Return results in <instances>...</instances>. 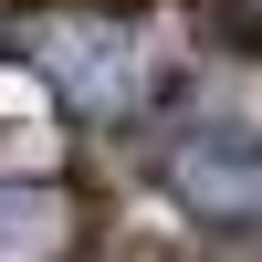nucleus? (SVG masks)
<instances>
[{
  "label": "nucleus",
  "instance_id": "f257e3e1",
  "mask_svg": "<svg viewBox=\"0 0 262 262\" xmlns=\"http://www.w3.org/2000/svg\"><path fill=\"white\" fill-rule=\"evenodd\" d=\"M11 53L53 84V105L95 137H126L168 105V53L126 0H32L11 21Z\"/></svg>",
  "mask_w": 262,
  "mask_h": 262
},
{
  "label": "nucleus",
  "instance_id": "f03ea898",
  "mask_svg": "<svg viewBox=\"0 0 262 262\" xmlns=\"http://www.w3.org/2000/svg\"><path fill=\"white\" fill-rule=\"evenodd\" d=\"M158 189L200 231H262V126H179L158 147Z\"/></svg>",
  "mask_w": 262,
  "mask_h": 262
},
{
  "label": "nucleus",
  "instance_id": "7ed1b4c3",
  "mask_svg": "<svg viewBox=\"0 0 262 262\" xmlns=\"http://www.w3.org/2000/svg\"><path fill=\"white\" fill-rule=\"evenodd\" d=\"M84 252V200L53 179H0V262H74Z\"/></svg>",
  "mask_w": 262,
  "mask_h": 262
}]
</instances>
